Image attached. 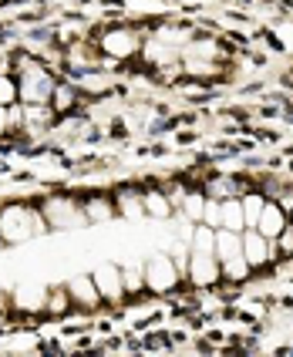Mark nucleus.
I'll return each instance as SVG.
<instances>
[{
	"mask_svg": "<svg viewBox=\"0 0 293 357\" xmlns=\"http://www.w3.org/2000/svg\"><path fill=\"white\" fill-rule=\"evenodd\" d=\"M239 202H243V219H246V229H253L256 219H260V213H263V202H266V196H260V192H243V196H239Z\"/></svg>",
	"mask_w": 293,
	"mask_h": 357,
	"instance_id": "nucleus-25",
	"label": "nucleus"
},
{
	"mask_svg": "<svg viewBox=\"0 0 293 357\" xmlns=\"http://www.w3.org/2000/svg\"><path fill=\"white\" fill-rule=\"evenodd\" d=\"M276 257V243L266 239L260 229H243V259L250 263V270L270 266Z\"/></svg>",
	"mask_w": 293,
	"mask_h": 357,
	"instance_id": "nucleus-7",
	"label": "nucleus"
},
{
	"mask_svg": "<svg viewBox=\"0 0 293 357\" xmlns=\"http://www.w3.org/2000/svg\"><path fill=\"white\" fill-rule=\"evenodd\" d=\"M202 222H209L213 229H219V199L206 196V209H202Z\"/></svg>",
	"mask_w": 293,
	"mask_h": 357,
	"instance_id": "nucleus-30",
	"label": "nucleus"
},
{
	"mask_svg": "<svg viewBox=\"0 0 293 357\" xmlns=\"http://www.w3.org/2000/svg\"><path fill=\"white\" fill-rule=\"evenodd\" d=\"M145 38L138 34V27L132 24H115V27H105L101 38H98V51L105 61H132L142 51Z\"/></svg>",
	"mask_w": 293,
	"mask_h": 357,
	"instance_id": "nucleus-3",
	"label": "nucleus"
},
{
	"mask_svg": "<svg viewBox=\"0 0 293 357\" xmlns=\"http://www.w3.org/2000/svg\"><path fill=\"white\" fill-rule=\"evenodd\" d=\"M189 222H202V209H206V192H186L182 206H179Z\"/></svg>",
	"mask_w": 293,
	"mask_h": 357,
	"instance_id": "nucleus-26",
	"label": "nucleus"
},
{
	"mask_svg": "<svg viewBox=\"0 0 293 357\" xmlns=\"http://www.w3.org/2000/svg\"><path fill=\"white\" fill-rule=\"evenodd\" d=\"M0 246H3V236H0Z\"/></svg>",
	"mask_w": 293,
	"mask_h": 357,
	"instance_id": "nucleus-35",
	"label": "nucleus"
},
{
	"mask_svg": "<svg viewBox=\"0 0 293 357\" xmlns=\"http://www.w3.org/2000/svg\"><path fill=\"white\" fill-rule=\"evenodd\" d=\"M78 91H88V95H105V91H112L108 68H88V71H78Z\"/></svg>",
	"mask_w": 293,
	"mask_h": 357,
	"instance_id": "nucleus-17",
	"label": "nucleus"
},
{
	"mask_svg": "<svg viewBox=\"0 0 293 357\" xmlns=\"http://www.w3.org/2000/svg\"><path fill=\"white\" fill-rule=\"evenodd\" d=\"M132 14H165V0H132Z\"/></svg>",
	"mask_w": 293,
	"mask_h": 357,
	"instance_id": "nucleus-28",
	"label": "nucleus"
},
{
	"mask_svg": "<svg viewBox=\"0 0 293 357\" xmlns=\"http://www.w3.org/2000/svg\"><path fill=\"white\" fill-rule=\"evenodd\" d=\"M219 226H223V229H236V233H243V229H246V219H243V202H239V196L219 199Z\"/></svg>",
	"mask_w": 293,
	"mask_h": 357,
	"instance_id": "nucleus-16",
	"label": "nucleus"
},
{
	"mask_svg": "<svg viewBox=\"0 0 293 357\" xmlns=\"http://www.w3.org/2000/svg\"><path fill=\"white\" fill-rule=\"evenodd\" d=\"M91 280H95L98 294H101V303H112V307H118V303L125 300V280H121V266H115V263H101V266H95Z\"/></svg>",
	"mask_w": 293,
	"mask_h": 357,
	"instance_id": "nucleus-8",
	"label": "nucleus"
},
{
	"mask_svg": "<svg viewBox=\"0 0 293 357\" xmlns=\"http://www.w3.org/2000/svg\"><path fill=\"white\" fill-rule=\"evenodd\" d=\"M250 263L243 259V253H236V257L223 259V280H233V283H243V280H250Z\"/></svg>",
	"mask_w": 293,
	"mask_h": 357,
	"instance_id": "nucleus-24",
	"label": "nucleus"
},
{
	"mask_svg": "<svg viewBox=\"0 0 293 357\" xmlns=\"http://www.w3.org/2000/svg\"><path fill=\"white\" fill-rule=\"evenodd\" d=\"M75 303H71V294H68V287H54V290H47V297H44V310L47 314H54V317H64L68 310H71Z\"/></svg>",
	"mask_w": 293,
	"mask_h": 357,
	"instance_id": "nucleus-22",
	"label": "nucleus"
},
{
	"mask_svg": "<svg viewBox=\"0 0 293 357\" xmlns=\"http://www.w3.org/2000/svg\"><path fill=\"white\" fill-rule=\"evenodd\" d=\"M142 270H145V290H149V294H158V297L172 294L179 283H182V270L176 266V259L169 257V253L149 257V263H145Z\"/></svg>",
	"mask_w": 293,
	"mask_h": 357,
	"instance_id": "nucleus-5",
	"label": "nucleus"
},
{
	"mask_svg": "<svg viewBox=\"0 0 293 357\" xmlns=\"http://www.w3.org/2000/svg\"><path fill=\"white\" fill-rule=\"evenodd\" d=\"M78 101H81V91H78V84H54V95H51V112H54V119H68L75 108H78Z\"/></svg>",
	"mask_w": 293,
	"mask_h": 357,
	"instance_id": "nucleus-12",
	"label": "nucleus"
},
{
	"mask_svg": "<svg viewBox=\"0 0 293 357\" xmlns=\"http://www.w3.org/2000/svg\"><path fill=\"white\" fill-rule=\"evenodd\" d=\"M40 213L47 219V229H81L88 226L84 209H81V199L75 196H51L40 202Z\"/></svg>",
	"mask_w": 293,
	"mask_h": 357,
	"instance_id": "nucleus-4",
	"label": "nucleus"
},
{
	"mask_svg": "<svg viewBox=\"0 0 293 357\" xmlns=\"http://www.w3.org/2000/svg\"><path fill=\"white\" fill-rule=\"evenodd\" d=\"M44 297H47V287H34V283L27 287V283H20L17 290H14V307L38 314V310H44Z\"/></svg>",
	"mask_w": 293,
	"mask_h": 357,
	"instance_id": "nucleus-15",
	"label": "nucleus"
},
{
	"mask_svg": "<svg viewBox=\"0 0 293 357\" xmlns=\"http://www.w3.org/2000/svg\"><path fill=\"white\" fill-rule=\"evenodd\" d=\"M64 287H68L71 303H75L78 310H88V314H91V310H98V307H101V294H98L91 273H88V277H71Z\"/></svg>",
	"mask_w": 293,
	"mask_h": 357,
	"instance_id": "nucleus-9",
	"label": "nucleus"
},
{
	"mask_svg": "<svg viewBox=\"0 0 293 357\" xmlns=\"http://www.w3.org/2000/svg\"><path fill=\"white\" fill-rule=\"evenodd\" d=\"M176 3H182V7H202V3H209V0H176Z\"/></svg>",
	"mask_w": 293,
	"mask_h": 357,
	"instance_id": "nucleus-32",
	"label": "nucleus"
},
{
	"mask_svg": "<svg viewBox=\"0 0 293 357\" xmlns=\"http://www.w3.org/2000/svg\"><path fill=\"white\" fill-rule=\"evenodd\" d=\"M290 222V213L276 202V199H266L263 202V213H260V219H256V226L253 229H260L266 239H276L280 233H283V226Z\"/></svg>",
	"mask_w": 293,
	"mask_h": 357,
	"instance_id": "nucleus-10",
	"label": "nucleus"
},
{
	"mask_svg": "<svg viewBox=\"0 0 293 357\" xmlns=\"http://www.w3.org/2000/svg\"><path fill=\"white\" fill-rule=\"evenodd\" d=\"M142 202H145V216L152 219H169L176 213V206H172V199L165 189H149V192H142Z\"/></svg>",
	"mask_w": 293,
	"mask_h": 357,
	"instance_id": "nucleus-14",
	"label": "nucleus"
},
{
	"mask_svg": "<svg viewBox=\"0 0 293 357\" xmlns=\"http://www.w3.org/2000/svg\"><path fill=\"white\" fill-rule=\"evenodd\" d=\"M7 132H10V108H3V105H0V139H3Z\"/></svg>",
	"mask_w": 293,
	"mask_h": 357,
	"instance_id": "nucleus-31",
	"label": "nucleus"
},
{
	"mask_svg": "<svg viewBox=\"0 0 293 357\" xmlns=\"http://www.w3.org/2000/svg\"><path fill=\"white\" fill-rule=\"evenodd\" d=\"M290 222H293V206H290Z\"/></svg>",
	"mask_w": 293,
	"mask_h": 357,
	"instance_id": "nucleus-34",
	"label": "nucleus"
},
{
	"mask_svg": "<svg viewBox=\"0 0 293 357\" xmlns=\"http://www.w3.org/2000/svg\"><path fill=\"white\" fill-rule=\"evenodd\" d=\"M186 243H189L193 253H216V229L209 222H195Z\"/></svg>",
	"mask_w": 293,
	"mask_h": 357,
	"instance_id": "nucleus-21",
	"label": "nucleus"
},
{
	"mask_svg": "<svg viewBox=\"0 0 293 357\" xmlns=\"http://www.w3.org/2000/svg\"><path fill=\"white\" fill-rule=\"evenodd\" d=\"M44 233H47V219L40 213V206H27V202H3L0 206V236H3V246L44 236Z\"/></svg>",
	"mask_w": 293,
	"mask_h": 357,
	"instance_id": "nucleus-1",
	"label": "nucleus"
},
{
	"mask_svg": "<svg viewBox=\"0 0 293 357\" xmlns=\"http://www.w3.org/2000/svg\"><path fill=\"white\" fill-rule=\"evenodd\" d=\"M236 253H243V233L219 226V229H216V257H219V263L236 257Z\"/></svg>",
	"mask_w": 293,
	"mask_h": 357,
	"instance_id": "nucleus-20",
	"label": "nucleus"
},
{
	"mask_svg": "<svg viewBox=\"0 0 293 357\" xmlns=\"http://www.w3.org/2000/svg\"><path fill=\"white\" fill-rule=\"evenodd\" d=\"M3 3H10V0H0V7H3Z\"/></svg>",
	"mask_w": 293,
	"mask_h": 357,
	"instance_id": "nucleus-33",
	"label": "nucleus"
},
{
	"mask_svg": "<svg viewBox=\"0 0 293 357\" xmlns=\"http://www.w3.org/2000/svg\"><path fill=\"white\" fill-rule=\"evenodd\" d=\"M273 243H276V253H280V257H293V222L283 226V233H280Z\"/></svg>",
	"mask_w": 293,
	"mask_h": 357,
	"instance_id": "nucleus-29",
	"label": "nucleus"
},
{
	"mask_svg": "<svg viewBox=\"0 0 293 357\" xmlns=\"http://www.w3.org/2000/svg\"><path fill=\"white\" fill-rule=\"evenodd\" d=\"M81 209H84V219H88V226H105V222H112L118 216L115 209V199L112 196H88L81 202Z\"/></svg>",
	"mask_w": 293,
	"mask_h": 357,
	"instance_id": "nucleus-11",
	"label": "nucleus"
},
{
	"mask_svg": "<svg viewBox=\"0 0 293 357\" xmlns=\"http://www.w3.org/2000/svg\"><path fill=\"white\" fill-rule=\"evenodd\" d=\"M193 287H216L223 280V263L216 253H193L189 250V263H186V273Z\"/></svg>",
	"mask_w": 293,
	"mask_h": 357,
	"instance_id": "nucleus-6",
	"label": "nucleus"
},
{
	"mask_svg": "<svg viewBox=\"0 0 293 357\" xmlns=\"http://www.w3.org/2000/svg\"><path fill=\"white\" fill-rule=\"evenodd\" d=\"M193 27H186V24H158L156 27V40H162V44H172V47H186L189 40H193Z\"/></svg>",
	"mask_w": 293,
	"mask_h": 357,
	"instance_id": "nucleus-19",
	"label": "nucleus"
},
{
	"mask_svg": "<svg viewBox=\"0 0 293 357\" xmlns=\"http://www.w3.org/2000/svg\"><path fill=\"white\" fill-rule=\"evenodd\" d=\"M246 192V182L236 176H219L206 185V196L209 199H233V196H243Z\"/></svg>",
	"mask_w": 293,
	"mask_h": 357,
	"instance_id": "nucleus-18",
	"label": "nucleus"
},
{
	"mask_svg": "<svg viewBox=\"0 0 293 357\" xmlns=\"http://www.w3.org/2000/svg\"><path fill=\"white\" fill-rule=\"evenodd\" d=\"M17 101H20L17 75H7V71H0V105H3V108H10V105H17Z\"/></svg>",
	"mask_w": 293,
	"mask_h": 357,
	"instance_id": "nucleus-27",
	"label": "nucleus"
},
{
	"mask_svg": "<svg viewBox=\"0 0 293 357\" xmlns=\"http://www.w3.org/2000/svg\"><path fill=\"white\" fill-rule=\"evenodd\" d=\"M121 280H125V297H142L145 290V270L142 266H121Z\"/></svg>",
	"mask_w": 293,
	"mask_h": 357,
	"instance_id": "nucleus-23",
	"label": "nucleus"
},
{
	"mask_svg": "<svg viewBox=\"0 0 293 357\" xmlns=\"http://www.w3.org/2000/svg\"><path fill=\"white\" fill-rule=\"evenodd\" d=\"M14 71H17V91L20 105H47L54 95L58 78L47 71V64H40L34 58H14Z\"/></svg>",
	"mask_w": 293,
	"mask_h": 357,
	"instance_id": "nucleus-2",
	"label": "nucleus"
},
{
	"mask_svg": "<svg viewBox=\"0 0 293 357\" xmlns=\"http://www.w3.org/2000/svg\"><path fill=\"white\" fill-rule=\"evenodd\" d=\"M112 199H115V209L121 219H132V222H135V219L145 216V202H142V192H138V189H118Z\"/></svg>",
	"mask_w": 293,
	"mask_h": 357,
	"instance_id": "nucleus-13",
	"label": "nucleus"
}]
</instances>
